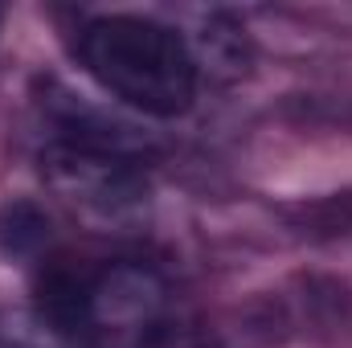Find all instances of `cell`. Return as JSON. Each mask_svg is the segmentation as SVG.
<instances>
[{
  "mask_svg": "<svg viewBox=\"0 0 352 348\" xmlns=\"http://www.w3.org/2000/svg\"><path fill=\"white\" fill-rule=\"evenodd\" d=\"M168 283L148 262H107L54 295L45 312L66 320L87 348H156L168 340Z\"/></svg>",
  "mask_w": 352,
  "mask_h": 348,
  "instance_id": "2",
  "label": "cell"
},
{
  "mask_svg": "<svg viewBox=\"0 0 352 348\" xmlns=\"http://www.w3.org/2000/svg\"><path fill=\"white\" fill-rule=\"evenodd\" d=\"M156 348H209V345H173V336H168L164 345H156Z\"/></svg>",
  "mask_w": 352,
  "mask_h": 348,
  "instance_id": "6",
  "label": "cell"
},
{
  "mask_svg": "<svg viewBox=\"0 0 352 348\" xmlns=\"http://www.w3.org/2000/svg\"><path fill=\"white\" fill-rule=\"evenodd\" d=\"M45 238V217L33 205H8L0 209V250L4 254H25L41 246Z\"/></svg>",
  "mask_w": 352,
  "mask_h": 348,
  "instance_id": "5",
  "label": "cell"
},
{
  "mask_svg": "<svg viewBox=\"0 0 352 348\" xmlns=\"http://www.w3.org/2000/svg\"><path fill=\"white\" fill-rule=\"evenodd\" d=\"M41 164L58 193L94 213H123L144 197V168L131 140H50Z\"/></svg>",
  "mask_w": 352,
  "mask_h": 348,
  "instance_id": "3",
  "label": "cell"
},
{
  "mask_svg": "<svg viewBox=\"0 0 352 348\" xmlns=\"http://www.w3.org/2000/svg\"><path fill=\"white\" fill-rule=\"evenodd\" d=\"M78 62L111 98L152 119H176L197 98L192 45L152 17H94L78 33Z\"/></svg>",
  "mask_w": 352,
  "mask_h": 348,
  "instance_id": "1",
  "label": "cell"
},
{
  "mask_svg": "<svg viewBox=\"0 0 352 348\" xmlns=\"http://www.w3.org/2000/svg\"><path fill=\"white\" fill-rule=\"evenodd\" d=\"M0 348H87L82 336L45 307H0Z\"/></svg>",
  "mask_w": 352,
  "mask_h": 348,
  "instance_id": "4",
  "label": "cell"
}]
</instances>
